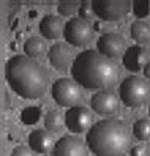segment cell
Wrapping results in <instances>:
<instances>
[{
  "label": "cell",
  "mask_w": 150,
  "mask_h": 156,
  "mask_svg": "<svg viewBox=\"0 0 150 156\" xmlns=\"http://www.w3.org/2000/svg\"><path fill=\"white\" fill-rule=\"evenodd\" d=\"M147 51L141 46H133L123 54V65L130 71H141L147 66Z\"/></svg>",
  "instance_id": "cell-13"
},
{
  "label": "cell",
  "mask_w": 150,
  "mask_h": 156,
  "mask_svg": "<svg viewBox=\"0 0 150 156\" xmlns=\"http://www.w3.org/2000/svg\"><path fill=\"white\" fill-rule=\"evenodd\" d=\"M11 156H33V153H32V150L30 148H27V147H16V148L13 150V153H11Z\"/></svg>",
  "instance_id": "cell-24"
},
{
  "label": "cell",
  "mask_w": 150,
  "mask_h": 156,
  "mask_svg": "<svg viewBox=\"0 0 150 156\" xmlns=\"http://www.w3.org/2000/svg\"><path fill=\"white\" fill-rule=\"evenodd\" d=\"M86 140L97 156H123L130 145V131L120 120H101L89 129Z\"/></svg>",
  "instance_id": "cell-3"
},
{
  "label": "cell",
  "mask_w": 150,
  "mask_h": 156,
  "mask_svg": "<svg viewBox=\"0 0 150 156\" xmlns=\"http://www.w3.org/2000/svg\"><path fill=\"white\" fill-rule=\"evenodd\" d=\"M120 99L128 107H139L142 106L150 96V85L142 77L131 76L126 77L120 84Z\"/></svg>",
  "instance_id": "cell-4"
},
{
  "label": "cell",
  "mask_w": 150,
  "mask_h": 156,
  "mask_svg": "<svg viewBox=\"0 0 150 156\" xmlns=\"http://www.w3.org/2000/svg\"><path fill=\"white\" fill-rule=\"evenodd\" d=\"M65 30L63 22L59 16H46L40 22V32L46 40H57L62 35V32Z\"/></svg>",
  "instance_id": "cell-15"
},
{
  "label": "cell",
  "mask_w": 150,
  "mask_h": 156,
  "mask_svg": "<svg viewBox=\"0 0 150 156\" xmlns=\"http://www.w3.org/2000/svg\"><path fill=\"white\" fill-rule=\"evenodd\" d=\"M130 156H145V148L142 145H134L130 150Z\"/></svg>",
  "instance_id": "cell-25"
},
{
  "label": "cell",
  "mask_w": 150,
  "mask_h": 156,
  "mask_svg": "<svg viewBox=\"0 0 150 156\" xmlns=\"http://www.w3.org/2000/svg\"><path fill=\"white\" fill-rule=\"evenodd\" d=\"M93 11L95 14L103 21H119L130 13V10H133V5L126 0L123 2H108V0H97L92 2Z\"/></svg>",
  "instance_id": "cell-7"
},
{
  "label": "cell",
  "mask_w": 150,
  "mask_h": 156,
  "mask_svg": "<svg viewBox=\"0 0 150 156\" xmlns=\"http://www.w3.org/2000/svg\"><path fill=\"white\" fill-rule=\"evenodd\" d=\"M144 74H145V77H148V79H150V62L147 63V66L144 68Z\"/></svg>",
  "instance_id": "cell-26"
},
{
  "label": "cell",
  "mask_w": 150,
  "mask_h": 156,
  "mask_svg": "<svg viewBox=\"0 0 150 156\" xmlns=\"http://www.w3.org/2000/svg\"><path fill=\"white\" fill-rule=\"evenodd\" d=\"M148 115H150V109H148Z\"/></svg>",
  "instance_id": "cell-30"
},
{
  "label": "cell",
  "mask_w": 150,
  "mask_h": 156,
  "mask_svg": "<svg viewBox=\"0 0 150 156\" xmlns=\"http://www.w3.org/2000/svg\"><path fill=\"white\" fill-rule=\"evenodd\" d=\"M65 125L71 133H84L86 129H90L92 126V115L89 109L74 106L70 107L65 114Z\"/></svg>",
  "instance_id": "cell-8"
},
{
  "label": "cell",
  "mask_w": 150,
  "mask_h": 156,
  "mask_svg": "<svg viewBox=\"0 0 150 156\" xmlns=\"http://www.w3.org/2000/svg\"><path fill=\"white\" fill-rule=\"evenodd\" d=\"M10 48H11V51H17V44H16V43H11Z\"/></svg>",
  "instance_id": "cell-27"
},
{
  "label": "cell",
  "mask_w": 150,
  "mask_h": 156,
  "mask_svg": "<svg viewBox=\"0 0 150 156\" xmlns=\"http://www.w3.org/2000/svg\"><path fill=\"white\" fill-rule=\"evenodd\" d=\"M63 36L71 46L82 48L93 40V27L89 21L81 17H71L63 30Z\"/></svg>",
  "instance_id": "cell-5"
},
{
  "label": "cell",
  "mask_w": 150,
  "mask_h": 156,
  "mask_svg": "<svg viewBox=\"0 0 150 156\" xmlns=\"http://www.w3.org/2000/svg\"><path fill=\"white\" fill-rule=\"evenodd\" d=\"M95 16V11H93V6H92V3H82L81 6H79V17L81 19H86V21H89L90 17H93Z\"/></svg>",
  "instance_id": "cell-23"
},
{
  "label": "cell",
  "mask_w": 150,
  "mask_h": 156,
  "mask_svg": "<svg viewBox=\"0 0 150 156\" xmlns=\"http://www.w3.org/2000/svg\"><path fill=\"white\" fill-rule=\"evenodd\" d=\"M98 52L108 58H117L125 54V38L119 33H104L98 40Z\"/></svg>",
  "instance_id": "cell-9"
},
{
  "label": "cell",
  "mask_w": 150,
  "mask_h": 156,
  "mask_svg": "<svg viewBox=\"0 0 150 156\" xmlns=\"http://www.w3.org/2000/svg\"><path fill=\"white\" fill-rule=\"evenodd\" d=\"M46 156H48V154H46Z\"/></svg>",
  "instance_id": "cell-31"
},
{
  "label": "cell",
  "mask_w": 150,
  "mask_h": 156,
  "mask_svg": "<svg viewBox=\"0 0 150 156\" xmlns=\"http://www.w3.org/2000/svg\"><path fill=\"white\" fill-rule=\"evenodd\" d=\"M76 10H79V6L74 3V2H62L57 6V11L62 16H71V14H74V11H76Z\"/></svg>",
  "instance_id": "cell-21"
},
{
  "label": "cell",
  "mask_w": 150,
  "mask_h": 156,
  "mask_svg": "<svg viewBox=\"0 0 150 156\" xmlns=\"http://www.w3.org/2000/svg\"><path fill=\"white\" fill-rule=\"evenodd\" d=\"M92 109L100 115H112L119 109V99L112 91H97L92 96Z\"/></svg>",
  "instance_id": "cell-11"
},
{
  "label": "cell",
  "mask_w": 150,
  "mask_h": 156,
  "mask_svg": "<svg viewBox=\"0 0 150 156\" xmlns=\"http://www.w3.org/2000/svg\"><path fill=\"white\" fill-rule=\"evenodd\" d=\"M65 123V118L62 117V114L59 111H49L44 117V126L46 129H51V131H59L62 129V126Z\"/></svg>",
  "instance_id": "cell-18"
},
{
  "label": "cell",
  "mask_w": 150,
  "mask_h": 156,
  "mask_svg": "<svg viewBox=\"0 0 150 156\" xmlns=\"http://www.w3.org/2000/svg\"><path fill=\"white\" fill-rule=\"evenodd\" d=\"M133 133L139 140H150V122L137 120L133 126Z\"/></svg>",
  "instance_id": "cell-19"
},
{
  "label": "cell",
  "mask_w": 150,
  "mask_h": 156,
  "mask_svg": "<svg viewBox=\"0 0 150 156\" xmlns=\"http://www.w3.org/2000/svg\"><path fill=\"white\" fill-rule=\"evenodd\" d=\"M71 76L76 84L89 90L112 88L120 76V69L111 58L101 55L100 52L89 49L81 52L73 60Z\"/></svg>",
  "instance_id": "cell-1"
},
{
  "label": "cell",
  "mask_w": 150,
  "mask_h": 156,
  "mask_svg": "<svg viewBox=\"0 0 150 156\" xmlns=\"http://www.w3.org/2000/svg\"><path fill=\"white\" fill-rule=\"evenodd\" d=\"M40 115H41V109L40 107H27L25 111L22 112L21 118L25 125H35L36 122L40 120Z\"/></svg>",
  "instance_id": "cell-20"
},
{
  "label": "cell",
  "mask_w": 150,
  "mask_h": 156,
  "mask_svg": "<svg viewBox=\"0 0 150 156\" xmlns=\"http://www.w3.org/2000/svg\"><path fill=\"white\" fill-rule=\"evenodd\" d=\"M30 19H35V17H36V11H30Z\"/></svg>",
  "instance_id": "cell-28"
},
{
  "label": "cell",
  "mask_w": 150,
  "mask_h": 156,
  "mask_svg": "<svg viewBox=\"0 0 150 156\" xmlns=\"http://www.w3.org/2000/svg\"><path fill=\"white\" fill-rule=\"evenodd\" d=\"M93 29H95V30H100V29H101V24H100V22H97L95 25H93Z\"/></svg>",
  "instance_id": "cell-29"
},
{
  "label": "cell",
  "mask_w": 150,
  "mask_h": 156,
  "mask_svg": "<svg viewBox=\"0 0 150 156\" xmlns=\"http://www.w3.org/2000/svg\"><path fill=\"white\" fill-rule=\"evenodd\" d=\"M24 52L27 54V57H30V58L43 57L46 54V43L41 38H38V36H32V38H29L25 41Z\"/></svg>",
  "instance_id": "cell-16"
},
{
  "label": "cell",
  "mask_w": 150,
  "mask_h": 156,
  "mask_svg": "<svg viewBox=\"0 0 150 156\" xmlns=\"http://www.w3.org/2000/svg\"><path fill=\"white\" fill-rule=\"evenodd\" d=\"M133 11L137 17H145L150 13V3L148 2H134L133 3Z\"/></svg>",
  "instance_id": "cell-22"
},
{
  "label": "cell",
  "mask_w": 150,
  "mask_h": 156,
  "mask_svg": "<svg viewBox=\"0 0 150 156\" xmlns=\"http://www.w3.org/2000/svg\"><path fill=\"white\" fill-rule=\"evenodd\" d=\"M52 156H87V148L79 137L63 136L55 142Z\"/></svg>",
  "instance_id": "cell-10"
},
{
  "label": "cell",
  "mask_w": 150,
  "mask_h": 156,
  "mask_svg": "<svg viewBox=\"0 0 150 156\" xmlns=\"http://www.w3.org/2000/svg\"><path fill=\"white\" fill-rule=\"evenodd\" d=\"M131 36L139 44L150 43V25L142 22V21L133 22V25H131Z\"/></svg>",
  "instance_id": "cell-17"
},
{
  "label": "cell",
  "mask_w": 150,
  "mask_h": 156,
  "mask_svg": "<svg viewBox=\"0 0 150 156\" xmlns=\"http://www.w3.org/2000/svg\"><path fill=\"white\" fill-rule=\"evenodd\" d=\"M52 98L59 106L68 107L73 104H76L78 101L81 99V85L76 84L71 79H57L52 84Z\"/></svg>",
  "instance_id": "cell-6"
},
{
  "label": "cell",
  "mask_w": 150,
  "mask_h": 156,
  "mask_svg": "<svg viewBox=\"0 0 150 156\" xmlns=\"http://www.w3.org/2000/svg\"><path fill=\"white\" fill-rule=\"evenodd\" d=\"M49 63L57 71H67L70 68V65H73L71 52L68 49V46H65L62 43L54 44L49 49Z\"/></svg>",
  "instance_id": "cell-14"
},
{
  "label": "cell",
  "mask_w": 150,
  "mask_h": 156,
  "mask_svg": "<svg viewBox=\"0 0 150 156\" xmlns=\"http://www.w3.org/2000/svg\"><path fill=\"white\" fill-rule=\"evenodd\" d=\"M5 77L8 85L25 99H38L46 93L49 74L35 58L27 55H14L5 65Z\"/></svg>",
  "instance_id": "cell-2"
},
{
  "label": "cell",
  "mask_w": 150,
  "mask_h": 156,
  "mask_svg": "<svg viewBox=\"0 0 150 156\" xmlns=\"http://www.w3.org/2000/svg\"><path fill=\"white\" fill-rule=\"evenodd\" d=\"M29 145H30V150H33L35 153H49L55 147L52 134L46 129L32 131L29 134Z\"/></svg>",
  "instance_id": "cell-12"
}]
</instances>
